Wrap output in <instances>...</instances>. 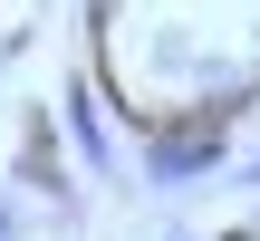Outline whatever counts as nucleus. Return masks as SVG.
Segmentation results:
<instances>
[{
    "mask_svg": "<svg viewBox=\"0 0 260 241\" xmlns=\"http://www.w3.org/2000/svg\"><path fill=\"white\" fill-rule=\"evenodd\" d=\"M222 241H251V222H232V232H222Z\"/></svg>",
    "mask_w": 260,
    "mask_h": 241,
    "instance_id": "nucleus-4",
    "label": "nucleus"
},
{
    "mask_svg": "<svg viewBox=\"0 0 260 241\" xmlns=\"http://www.w3.org/2000/svg\"><path fill=\"white\" fill-rule=\"evenodd\" d=\"M232 164V126H164L154 145H145V184L154 193H183V184H203V174H222Z\"/></svg>",
    "mask_w": 260,
    "mask_h": 241,
    "instance_id": "nucleus-1",
    "label": "nucleus"
},
{
    "mask_svg": "<svg viewBox=\"0 0 260 241\" xmlns=\"http://www.w3.org/2000/svg\"><path fill=\"white\" fill-rule=\"evenodd\" d=\"M0 241H10V232H0Z\"/></svg>",
    "mask_w": 260,
    "mask_h": 241,
    "instance_id": "nucleus-6",
    "label": "nucleus"
},
{
    "mask_svg": "<svg viewBox=\"0 0 260 241\" xmlns=\"http://www.w3.org/2000/svg\"><path fill=\"white\" fill-rule=\"evenodd\" d=\"M68 135H77V155H87L96 174H116V145H106V116H96L87 87H68Z\"/></svg>",
    "mask_w": 260,
    "mask_h": 241,
    "instance_id": "nucleus-2",
    "label": "nucleus"
},
{
    "mask_svg": "<svg viewBox=\"0 0 260 241\" xmlns=\"http://www.w3.org/2000/svg\"><path fill=\"white\" fill-rule=\"evenodd\" d=\"M251 184H260V155H251Z\"/></svg>",
    "mask_w": 260,
    "mask_h": 241,
    "instance_id": "nucleus-5",
    "label": "nucleus"
},
{
    "mask_svg": "<svg viewBox=\"0 0 260 241\" xmlns=\"http://www.w3.org/2000/svg\"><path fill=\"white\" fill-rule=\"evenodd\" d=\"M39 193H58L68 203V174H58V116H29V164H19Z\"/></svg>",
    "mask_w": 260,
    "mask_h": 241,
    "instance_id": "nucleus-3",
    "label": "nucleus"
}]
</instances>
